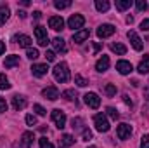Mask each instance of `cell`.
Instances as JSON below:
<instances>
[{
    "label": "cell",
    "mask_w": 149,
    "mask_h": 148,
    "mask_svg": "<svg viewBox=\"0 0 149 148\" xmlns=\"http://www.w3.org/2000/svg\"><path fill=\"white\" fill-rule=\"evenodd\" d=\"M52 73H54V78L57 82H61V84H64V82L70 80V70H68V65L66 63H57L56 68L52 70Z\"/></svg>",
    "instance_id": "1"
},
{
    "label": "cell",
    "mask_w": 149,
    "mask_h": 148,
    "mask_svg": "<svg viewBox=\"0 0 149 148\" xmlns=\"http://www.w3.org/2000/svg\"><path fill=\"white\" fill-rule=\"evenodd\" d=\"M94 124H95V129L99 131V132H108L109 131V122H108V117L104 115V113H97L95 117H94Z\"/></svg>",
    "instance_id": "2"
},
{
    "label": "cell",
    "mask_w": 149,
    "mask_h": 148,
    "mask_svg": "<svg viewBox=\"0 0 149 148\" xmlns=\"http://www.w3.org/2000/svg\"><path fill=\"white\" fill-rule=\"evenodd\" d=\"M50 117H52V120H54V124H56V127H57V129H63V127L66 125V113H64V111H61L59 108L52 110Z\"/></svg>",
    "instance_id": "3"
},
{
    "label": "cell",
    "mask_w": 149,
    "mask_h": 148,
    "mask_svg": "<svg viewBox=\"0 0 149 148\" xmlns=\"http://www.w3.org/2000/svg\"><path fill=\"white\" fill-rule=\"evenodd\" d=\"M83 25H85V18L81 14H73L70 19H68V26L71 30H83Z\"/></svg>",
    "instance_id": "4"
},
{
    "label": "cell",
    "mask_w": 149,
    "mask_h": 148,
    "mask_svg": "<svg viewBox=\"0 0 149 148\" xmlns=\"http://www.w3.org/2000/svg\"><path fill=\"white\" fill-rule=\"evenodd\" d=\"M35 37H37L38 45H42V47H47V44H49L47 28H43V26H37V28H35Z\"/></svg>",
    "instance_id": "5"
},
{
    "label": "cell",
    "mask_w": 149,
    "mask_h": 148,
    "mask_svg": "<svg viewBox=\"0 0 149 148\" xmlns=\"http://www.w3.org/2000/svg\"><path fill=\"white\" fill-rule=\"evenodd\" d=\"M83 101H85V105L87 106H90V108H99V105H101V98L95 94V92H87L85 96H83Z\"/></svg>",
    "instance_id": "6"
},
{
    "label": "cell",
    "mask_w": 149,
    "mask_h": 148,
    "mask_svg": "<svg viewBox=\"0 0 149 148\" xmlns=\"http://www.w3.org/2000/svg\"><path fill=\"white\" fill-rule=\"evenodd\" d=\"M130 134H132V125H128V124H120V125L116 127V136H118L120 140H128Z\"/></svg>",
    "instance_id": "7"
},
{
    "label": "cell",
    "mask_w": 149,
    "mask_h": 148,
    "mask_svg": "<svg viewBox=\"0 0 149 148\" xmlns=\"http://www.w3.org/2000/svg\"><path fill=\"white\" fill-rule=\"evenodd\" d=\"M114 32H116V28H114L113 25H101V26L97 28V37L99 38H108V37H111Z\"/></svg>",
    "instance_id": "8"
},
{
    "label": "cell",
    "mask_w": 149,
    "mask_h": 148,
    "mask_svg": "<svg viewBox=\"0 0 149 148\" xmlns=\"http://www.w3.org/2000/svg\"><path fill=\"white\" fill-rule=\"evenodd\" d=\"M127 37H128V40H130V44H132V47L135 49V51H142V40H141V37L134 32V30H130L128 33H127Z\"/></svg>",
    "instance_id": "9"
},
{
    "label": "cell",
    "mask_w": 149,
    "mask_h": 148,
    "mask_svg": "<svg viewBox=\"0 0 149 148\" xmlns=\"http://www.w3.org/2000/svg\"><path fill=\"white\" fill-rule=\"evenodd\" d=\"M42 96H43L45 99H50V101H56V99L59 98V91H57V87H54V85H50V87H45V89L42 91Z\"/></svg>",
    "instance_id": "10"
},
{
    "label": "cell",
    "mask_w": 149,
    "mask_h": 148,
    "mask_svg": "<svg viewBox=\"0 0 149 148\" xmlns=\"http://www.w3.org/2000/svg\"><path fill=\"white\" fill-rule=\"evenodd\" d=\"M49 26H50L52 30H56V32H61V30L64 28V19H63L61 16H52V18L49 19Z\"/></svg>",
    "instance_id": "11"
},
{
    "label": "cell",
    "mask_w": 149,
    "mask_h": 148,
    "mask_svg": "<svg viewBox=\"0 0 149 148\" xmlns=\"http://www.w3.org/2000/svg\"><path fill=\"white\" fill-rule=\"evenodd\" d=\"M47 72H49L47 63H37V65L31 66V73L35 77H43V75H47Z\"/></svg>",
    "instance_id": "12"
},
{
    "label": "cell",
    "mask_w": 149,
    "mask_h": 148,
    "mask_svg": "<svg viewBox=\"0 0 149 148\" xmlns=\"http://www.w3.org/2000/svg\"><path fill=\"white\" fill-rule=\"evenodd\" d=\"M26 105H28V101H26L24 96H19V94L12 96V106H14V110H23V108H26Z\"/></svg>",
    "instance_id": "13"
},
{
    "label": "cell",
    "mask_w": 149,
    "mask_h": 148,
    "mask_svg": "<svg viewBox=\"0 0 149 148\" xmlns=\"http://www.w3.org/2000/svg\"><path fill=\"white\" fill-rule=\"evenodd\" d=\"M116 70H118L121 75H128L132 70H134V68H132V65H130L128 61L121 59V61H118V63H116Z\"/></svg>",
    "instance_id": "14"
},
{
    "label": "cell",
    "mask_w": 149,
    "mask_h": 148,
    "mask_svg": "<svg viewBox=\"0 0 149 148\" xmlns=\"http://www.w3.org/2000/svg\"><path fill=\"white\" fill-rule=\"evenodd\" d=\"M33 141H35V134H33V132H30V131L23 132V136H21V145L24 148H31Z\"/></svg>",
    "instance_id": "15"
},
{
    "label": "cell",
    "mask_w": 149,
    "mask_h": 148,
    "mask_svg": "<svg viewBox=\"0 0 149 148\" xmlns=\"http://www.w3.org/2000/svg\"><path fill=\"white\" fill-rule=\"evenodd\" d=\"M108 68H109V58H108V56L99 58V59H97V63H95V70H97V72H101V73H104Z\"/></svg>",
    "instance_id": "16"
},
{
    "label": "cell",
    "mask_w": 149,
    "mask_h": 148,
    "mask_svg": "<svg viewBox=\"0 0 149 148\" xmlns=\"http://www.w3.org/2000/svg\"><path fill=\"white\" fill-rule=\"evenodd\" d=\"M90 35V30H87V28H83V30H80V32H74L73 33V42L76 44H81V42H85L87 38Z\"/></svg>",
    "instance_id": "17"
},
{
    "label": "cell",
    "mask_w": 149,
    "mask_h": 148,
    "mask_svg": "<svg viewBox=\"0 0 149 148\" xmlns=\"http://www.w3.org/2000/svg\"><path fill=\"white\" fill-rule=\"evenodd\" d=\"M17 65H19V56H16V54L7 56L5 61H3V66H5V68H14V66H17Z\"/></svg>",
    "instance_id": "18"
},
{
    "label": "cell",
    "mask_w": 149,
    "mask_h": 148,
    "mask_svg": "<svg viewBox=\"0 0 149 148\" xmlns=\"http://www.w3.org/2000/svg\"><path fill=\"white\" fill-rule=\"evenodd\" d=\"M137 72L141 75L149 73V56H144V58L141 59V63H139V66H137Z\"/></svg>",
    "instance_id": "19"
},
{
    "label": "cell",
    "mask_w": 149,
    "mask_h": 148,
    "mask_svg": "<svg viewBox=\"0 0 149 148\" xmlns=\"http://www.w3.org/2000/svg\"><path fill=\"white\" fill-rule=\"evenodd\" d=\"M74 143V138L71 134H64L61 140H59V148H70Z\"/></svg>",
    "instance_id": "20"
},
{
    "label": "cell",
    "mask_w": 149,
    "mask_h": 148,
    "mask_svg": "<svg viewBox=\"0 0 149 148\" xmlns=\"http://www.w3.org/2000/svg\"><path fill=\"white\" fill-rule=\"evenodd\" d=\"M14 42H17L21 47H30L31 45V38L28 37V35H16Z\"/></svg>",
    "instance_id": "21"
},
{
    "label": "cell",
    "mask_w": 149,
    "mask_h": 148,
    "mask_svg": "<svg viewBox=\"0 0 149 148\" xmlns=\"http://www.w3.org/2000/svg\"><path fill=\"white\" fill-rule=\"evenodd\" d=\"M52 45H54V49L57 51V52H66V44H64V40L59 37H56L52 40Z\"/></svg>",
    "instance_id": "22"
},
{
    "label": "cell",
    "mask_w": 149,
    "mask_h": 148,
    "mask_svg": "<svg viewBox=\"0 0 149 148\" xmlns=\"http://www.w3.org/2000/svg\"><path fill=\"white\" fill-rule=\"evenodd\" d=\"M111 51L116 52V54H120V56H123L127 52V47L123 44H120V42H114V44H111Z\"/></svg>",
    "instance_id": "23"
},
{
    "label": "cell",
    "mask_w": 149,
    "mask_h": 148,
    "mask_svg": "<svg viewBox=\"0 0 149 148\" xmlns=\"http://www.w3.org/2000/svg\"><path fill=\"white\" fill-rule=\"evenodd\" d=\"M95 9L99 12H106L109 9V2L108 0H95Z\"/></svg>",
    "instance_id": "24"
},
{
    "label": "cell",
    "mask_w": 149,
    "mask_h": 148,
    "mask_svg": "<svg viewBox=\"0 0 149 148\" xmlns=\"http://www.w3.org/2000/svg\"><path fill=\"white\" fill-rule=\"evenodd\" d=\"M9 16H10V11H9V7H0V25H5V21L9 19Z\"/></svg>",
    "instance_id": "25"
},
{
    "label": "cell",
    "mask_w": 149,
    "mask_h": 148,
    "mask_svg": "<svg viewBox=\"0 0 149 148\" xmlns=\"http://www.w3.org/2000/svg\"><path fill=\"white\" fill-rule=\"evenodd\" d=\"M132 5V0H116V9L118 11H127Z\"/></svg>",
    "instance_id": "26"
},
{
    "label": "cell",
    "mask_w": 149,
    "mask_h": 148,
    "mask_svg": "<svg viewBox=\"0 0 149 148\" xmlns=\"http://www.w3.org/2000/svg\"><path fill=\"white\" fill-rule=\"evenodd\" d=\"M0 89H2V91H7V89H10L9 78H7L3 73H0Z\"/></svg>",
    "instance_id": "27"
},
{
    "label": "cell",
    "mask_w": 149,
    "mask_h": 148,
    "mask_svg": "<svg viewBox=\"0 0 149 148\" xmlns=\"http://www.w3.org/2000/svg\"><path fill=\"white\" fill-rule=\"evenodd\" d=\"M71 127H73L74 131H81V129H83V120H81L80 117L73 118V120H71Z\"/></svg>",
    "instance_id": "28"
},
{
    "label": "cell",
    "mask_w": 149,
    "mask_h": 148,
    "mask_svg": "<svg viewBox=\"0 0 149 148\" xmlns=\"http://www.w3.org/2000/svg\"><path fill=\"white\" fill-rule=\"evenodd\" d=\"M104 92L113 98V96H116V85H113V84H106V87H104Z\"/></svg>",
    "instance_id": "29"
},
{
    "label": "cell",
    "mask_w": 149,
    "mask_h": 148,
    "mask_svg": "<svg viewBox=\"0 0 149 148\" xmlns=\"http://www.w3.org/2000/svg\"><path fill=\"white\" fill-rule=\"evenodd\" d=\"M54 5H56V9H68V7L71 5V2H70V0H64V2H63V0H56Z\"/></svg>",
    "instance_id": "30"
},
{
    "label": "cell",
    "mask_w": 149,
    "mask_h": 148,
    "mask_svg": "<svg viewBox=\"0 0 149 148\" xmlns=\"http://www.w3.org/2000/svg\"><path fill=\"white\" fill-rule=\"evenodd\" d=\"M63 98H64V99H68V101H73L74 98H76V92H74L73 89H68V91H64V92H63Z\"/></svg>",
    "instance_id": "31"
},
{
    "label": "cell",
    "mask_w": 149,
    "mask_h": 148,
    "mask_svg": "<svg viewBox=\"0 0 149 148\" xmlns=\"http://www.w3.org/2000/svg\"><path fill=\"white\" fill-rule=\"evenodd\" d=\"M74 82H76V85H78V87H85V85H88V80H87V78H83L81 75H76V77H74Z\"/></svg>",
    "instance_id": "32"
},
{
    "label": "cell",
    "mask_w": 149,
    "mask_h": 148,
    "mask_svg": "<svg viewBox=\"0 0 149 148\" xmlns=\"http://www.w3.org/2000/svg\"><path fill=\"white\" fill-rule=\"evenodd\" d=\"M106 113H108V117L113 118V120H116V118L120 117V113L116 111V108H113V106H108V108H106Z\"/></svg>",
    "instance_id": "33"
},
{
    "label": "cell",
    "mask_w": 149,
    "mask_h": 148,
    "mask_svg": "<svg viewBox=\"0 0 149 148\" xmlns=\"http://www.w3.org/2000/svg\"><path fill=\"white\" fill-rule=\"evenodd\" d=\"M26 56H28V59L33 61V59H37L38 56H40V52H38L37 49H28V54H26Z\"/></svg>",
    "instance_id": "34"
},
{
    "label": "cell",
    "mask_w": 149,
    "mask_h": 148,
    "mask_svg": "<svg viewBox=\"0 0 149 148\" xmlns=\"http://www.w3.org/2000/svg\"><path fill=\"white\" fill-rule=\"evenodd\" d=\"M40 148H54V145L47 141V138H40Z\"/></svg>",
    "instance_id": "35"
},
{
    "label": "cell",
    "mask_w": 149,
    "mask_h": 148,
    "mask_svg": "<svg viewBox=\"0 0 149 148\" xmlns=\"http://www.w3.org/2000/svg\"><path fill=\"white\" fill-rule=\"evenodd\" d=\"M135 5H137L139 11H146V9H148V2H146V0H137Z\"/></svg>",
    "instance_id": "36"
},
{
    "label": "cell",
    "mask_w": 149,
    "mask_h": 148,
    "mask_svg": "<svg viewBox=\"0 0 149 148\" xmlns=\"http://www.w3.org/2000/svg\"><path fill=\"white\" fill-rule=\"evenodd\" d=\"M26 124L31 125V127L37 125V117H35V115H26Z\"/></svg>",
    "instance_id": "37"
},
{
    "label": "cell",
    "mask_w": 149,
    "mask_h": 148,
    "mask_svg": "<svg viewBox=\"0 0 149 148\" xmlns=\"http://www.w3.org/2000/svg\"><path fill=\"white\" fill-rule=\"evenodd\" d=\"M81 140H83V141H88V140H92V132H90L88 129H83V132H81Z\"/></svg>",
    "instance_id": "38"
},
{
    "label": "cell",
    "mask_w": 149,
    "mask_h": 148,
    "mask_svg": "<svg viewBox=\"0 0 149 148\" xmlns=\"http://www.w3.org/2000/svg\"><path fill=\"white\" fill-rule=\"evenodd\" d=\"M141 148H149V134L141 138Z\"/></svg>",
    "instance_id": "39"
},
{
    "label": "cell",
    "mask_w": 149,
    "mask_h": 148,
    "mask_svg": "<svg viewBox=\"0 0 149 148\" xmlns=\"http://www.w3.org/2000/svg\"><path fill=\"white\" fill-rule=\"evenodd\" d=\"M33 110L37 111L38 115H45V113H47V110H45L42 105H33Z\"/></svg>",
    "instance_id": "40"
},
{
    "label": "cell",
    "mask_w": 149,
    "mask_h": 148,
    "mask_svg": "<svg viewBox=\"0 0 149 148\" xmlns=\"http://www.w3.org/2000/svg\"><path fill=\"white\" fill-rule=\"evenodd\" d=\"M141 30H142V32H149V19H144V21L141 23Z\"/></svg>",
    "instance_id": "41"
},
{
    "label": "cell",
    "mask_w": 149,
    "mask_h": 148,
    "mask_svg": "<svg viewBox=\"0 0 149 148\" xmlns=\"http://www.w3.org/2000/svg\"><path fill=\"white\" fill-rule=\"evenodd\" d=\"M45 58H47V61H54V59H56V54H54L52 51H47V52H45Z\"/></svg>",
    "instance_id": "42"
},
{
    "label": "cell",
    "mask_w": 149,
    "mask_h": 148,
    "mask_svg": "<svg viewBox=\"0 0 149 148\" xmlns=\"http://www.w3.org/2000/svg\"><path fill=\"white\" fill-rule=\"evenodd\" d=\"M3 111H7V103H5V99L0 98V113H3Z\"/></svg>",
    "instance_id": "43"
},
{
    "label": "cell",
    "mask_w": 149,
    "mask_h": 148,
    "mask_svg": "<svg viewBox=\"0 0 149 148\" xmlns=\"http://www.w3.org/2000/svg\"><path fill=\"white\" fill-rule=\"evenodd\" d=\"M123 101H125V103H127V105H130V106H132V99H130V98H128V96H127V94H125V96H123Z\"/></svg>",
    "instance_id": "44"
},
{
    "label": "cell",
    "mask_w": 149,
    "mask_h": 148,
    "mask_svg": "<svg viewBox=\"0 0 149 148\" xmlns=\"http://www.w3.org/2000/svg\"><path fill=\"white\" fill-rule=\"evenodd\" d=\"M3 52H5V42L0 40V54H3Z\"/></svg>",
    "instance_id": "45"
},
{
    "label": "cell",
    "mask_w": 149,
    "mask_h": 148,
    "mask_svg": "<svg viewBox=\"0 0 149 148\" xmlns=\"http://www.w3.org/2000/svg\"><path fill=\"white\" fill-rule=\"evenodd\" d=\"M33 16H35V19H40V18H42V12H40V11H35Z\"/></svg>",
    "instance_id": "46"
},
{
    "label": "cell",
    "mask_w": 149,
    "mask_h": 148,
    "mask_svg": "<svg viewBox=\"0 0 149 148\" xmlns=\"http://www.w3.org/2000/svg\"><path fill=\"white\" fill-rule=\"evenodd\" d=\"M17 16H19V18H23V19H24V18H26V12H24V11H17Z\"/></svg>",
    "instance_id": "47"
},
{
    "label": "cell",
    "mask_w": 149,
    "mask_h": 148,
    "mask_svg": "<svg viewBox=\"0 0 149 148\" xmlns=\"http://www.w3.org/2000/svg\"><path fill=\"white\" fill-rule=\"evenodd\" d=\"M94 51H95V52H97V51H101V44H97V42H95V44H94Z\"/></svg>",
    "instance_id": "48"
},
{
    "label": "cell",
    "mask_w": 149,
    "mask_h": 148,
    "mask_svg": "<svg viewBox=\"0 0 149 148\" xmlns=\"http://www.w3.org/2000/svg\"><path fill=\"white\" fill-rule=\"evenodd\" d=\"M90 148H97V147H90Z\"/></svg>",
    "instance_id": "49"
}]
</instances>
